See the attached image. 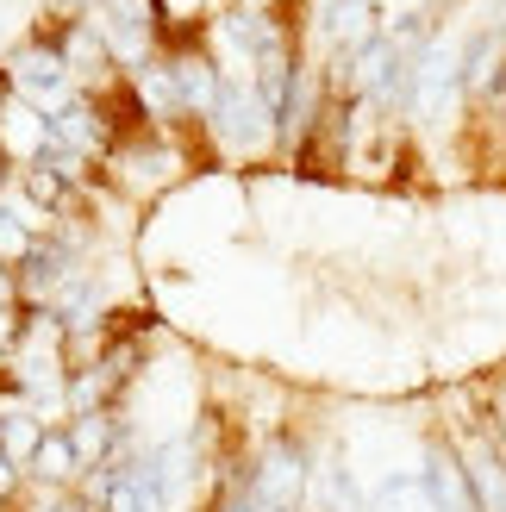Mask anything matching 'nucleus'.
<instances>
[{
  "instance_id": "obj_1",
  "label": "nucleus",
  "mask_w": 506,
  "mask_h": 512,
  "mask_svg": "<svg viewBox=\"0 0 506 512\" xmlns=\"http://www.w3.org/2000/svg\"><path fill=\"white\" fill-rule=\"evenodd\" d=\"M319 438L300 419H275L257 431V444L244 456V481L238 494L250 512H307V488H313V463H319Z\"/></svg>"
},
{
  "instance_id": "obj_2",
  "label": "nucleus",
  "mask_w": 506,
  "mask_h": 512,
  "mask_svg": "<svg viewBox=\"0 0 506 512\" xmlns=\"http://www.w3.org/2000/svg\"><path fill=\"white\" fill-rule=\"evenodd\" d=\"M207 132L219 138L225 157H263V150H282L275 144V119L257 100V88L244 75H219V94L207 107Z\"/></svg>"
},
{
  "instance_id": "obj_3",
  "label": "nucleus",
  "mask_w": 506,
  "mask_h": 512,
  "mask_svg": "<svg viewBox=\"0 0 506 512\" xmlns=\"http://www.w3.org/2000/svg\"><path fill=\"white\" fill-rule=\"evenodd\" d=\"M419 481H425V500H432V512H482L475 506V488H469V469H463V450L457 438H450V425L432 419L419 438Z\"/></svg>"
},
{
  "instance_id": "obj_4",
  "label": "nucleus",
  "mask_w": 506,
  "mask_h": 512,
  "mask_svg": "<svg viewBox=\"0 0 506 512\" xmlns=\"http://www.w3.org/2000/svg\"><path fill=\"white\" fill-rule=\"evenodd\" d=\"M307 512H369V481L350 469L344 450H319L313 488H307Z\"/></svg>"
},
{
  "instance_id": "obj_5",
  "label": "nucleus",
  "mask_w": 506,
  "mask_h": 512,
  "mask_svg": "<svg viewBox=\"0 0 506 512\" xmlns=\"http://www.w3.org/2000/svg\"><path fill=\"white\" fill-rule=\"evenodd\" d=\"M44 438H50L44 413H32L25 400H7V406H0V469H7V475L25 481V469H32V456H38Z\"/></svg>"
},
{
  "instance_id": "obj_6",
  "label": "nucleus",
  "mask_w": 506,
  "mask_h": 512,
  "mask_svg": "<svg viewBox=\"0 0 506 512\" xmlns=\"http://www.w3.org/2000/svg\"><path fill=\"white\" fill-rule=\"evenodd\" d=\"M82 481V463H75V444L63 425H50V438L38 444L32 469H25V488H75Z\"/></svg>"
},
{
  "instance_id": "obj_7",
  "label": "nucleus",
  "mask_w": 506,
  "mask_h": 512,
  "mask_svg": "<svg viewBox=\"0 0 506 512\" xmlns=\"http://www.w3.org/2000/svg\"><path fill=\"white\" fill-rule=\"evenodd\" d=\"M369 512H432L419 469H382V481H369Z\"/></svg>"
},
{
  "instance_id": "obj_8",
  "label": "nucleus",
  "mask_w": 506,
  "mask_h": 512,
  "mask_svg": "<svg viewBox=\"0 0 506 512\" xmlns=\"http://www.w3.org/2000/svg\"><path fill=\"white\" fill-rule=\"evenodd\" d=\"M238 481H244V475H232V481H207V488L188 500V512H250L244 494H238Z\"/></svg>"
},
{
  "instance_id": "obj_9",
  "label": "nucleus",
  "mask_w": 506,
  "mask_h": 512,
  "mask_svg": "<svg viewBox=\"0 0 506 512\" xmlns=\"http://www.w3.org/2000/svg\"><path fill=\"white\" fill-rule=\"evenodd\" d=\"M432 7H450V0H432Z\"/></svg>"
},
{
  "instance_id": "obj_10",
  "label": "nucleus",
  "mask_w": 506,
  "mask_h": 512,
  "mask_svg": "<svg viewBox=\"0 0 506 512\" xmlns=\"http://www.w3.org/2000/svg\"><path fill=\"white\" fill-rule=\"evenodd\" d=\"M163 7H169V13H175V0H163Z\"/></svg>"
}]
</instances>
